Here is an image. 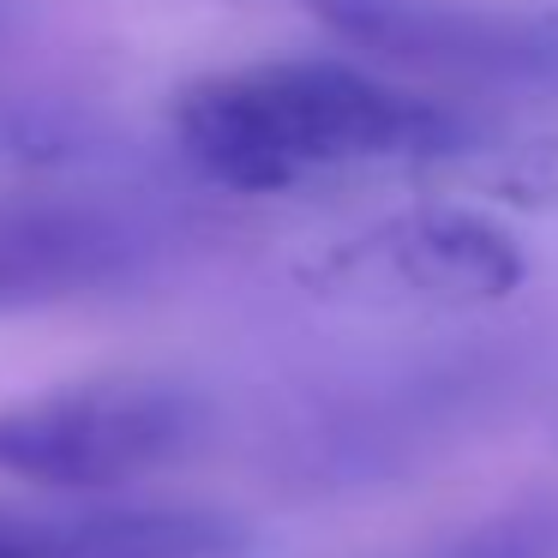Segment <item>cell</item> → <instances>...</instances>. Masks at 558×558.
Instances as JSON below:
<instances>
[{
	"label": "cell",
	"instance_id": "obj_7",
	"mask_svg": "<svg viewBox=\"0 0 558 558\" xmlns=\"http://www.w3.org/2000/svg\"><path fill=\"white\" fill-rule=\"evenodd\" d=\"M421 558H558V517H546V510L493 517V522H481V529L457 534V541L433 546Z\"/></svg>",
	"mask_w": 558,
	"mask_h": 558
},
{
	"label": "cell",
	"instance_id": "obj_1",
	"mask_svg": "<svg viewBox=\"0 0 558 558\" xmlns=\"http://www.w3.org/2000/svg\"><path fill=\"white\" fill-rule=\"evenodd\" d=\"M181 157L229 193H294L354 169L462 157L474 126L349 61H253L186 85L169 109Z\"/></svg>",
	"mask_w": 558,
	"mask_h": 558
},
{
	"label": "cell",
	"instance_id": "obj_5",
	"mask_svg": "<svg viewBox=\"0 0 558 558\" xmlns=\"http://www.w3.org/2000/svg\"><path fill=\"white\" fill-rule=\"evenodd\" d=\"M361 54L409 61L462 78H541L558 73L553 13H510L474 0H289Z\"/></svg>",
	"mask_w": 558,
	"mask_h": 558
},
{
	"label": "cell",
	"instance_id": "obj_4",
	"mask_svg": "<svg viewBox=\"0 0 558 558\" xmlns=\"http://www.w3.org/2000/svg\"><path fill=\"white\" fill-rule=\"evenodd\" d=\"M157 258V229L102 198L7 193L0 198V318L49 313L138 282Z\"/></svg>",
	"mask_w": 558,
	"mask_h": 558
},
{
	"label": "cell",
	"instance_id": "obj_3",
	"mask_svg": "<svg viewBox=\"0 0 558 558\" xmlns=\"http://www.w3.org/2000/svg\"><path fill=\"white\" fill-rule=\"evenodd\" d=\"M301 289L354 306H486L529 282V253L469 205H414L301 258Z\"/></svg>",
	"mask_w": 558,
	"mask_h": 558
},
{
	"label": "cell",
	"instance_id": "obj_2",
	"mask_svg": "<svg viewBox=\"0 0 558 558\" xmlns=\"http://www.w3.org/2000/svg\"><path fill=\"white\" fill-rule=\"evenodd\" d=\"M210 438V402L162 373H102L0 409V474L43 493H121Z\"/></svg>",
	"mask_w": 558,
	"mask_h": 558
},
{
	"label": "cell",
	"instance_id": "obj_6",
	"mask_svg": "<svg viewBox=\"0 0 558 558\" xmlns=\"http://www.w3.org/2000/svg\"><path fill=\"white\" fill-rule=\"evenodd\" d=\"M253 546L217 505H0V558H241Z\"/></svg>",
	"mask_w": 558,
	"mask_h": 558
},
{
	"label": "cell",
	"instance_id": "obj_8",
	"mask_svg": "<svg viewBox=\"0 0 558 558\" xmlns=\"http://www.w3.org/2000/svg\"><path fill=\"white\" fill-rule=\"evenodd\" d=\"M7 25H13V0H0V37H7Z\"/></svg>",
	"mask_w": 558,
	"mask_h": 558
}]
</instances>
